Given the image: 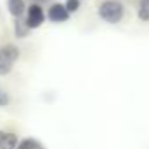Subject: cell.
<instances>
[{
    "instance_id": "obj_5",
    "label": "cell",
    "mask_w": 149,
    "mask_h": 149,
    "mask_svg": "<svg viewBox=\"0 0 149 149\" xmlns=\"http://www.w3.org/2000/svg\"><path fill=\"white\" fill-rule=\"evenodd\" d=\"M26 9H28V6L25 0H7V11L14 19L23 18L26 14Z\"/></svg>"
},
{
    "instance_id": "obj_9",
    "label": "cell",
    "mask_w": 149,
    "mask_h": 149,
    "mask_svg": "<svg viewBox=\"0 0 149 149\" xmlns=\"http://www.w3.org/2000/svg\"><path fill=\"white\" fill-rule=\"evenodd\" d=\"M137 18L142 23H149V0H139V4H137Z\"/></svg>"
},
{
    "instance_id": "obj_4",
    "label": "cell",
    "mask_w": 149,
    "mask_h": 149,
    "mask_svg": "<svg viewBox=\"0 0 149 149\" xmlns=\"http://www.w3.org/2000/svg\"><path fill=\"white\" fill-rule=\"evenodd\" d=\"M47 19H49L51 23L61 25V23H67V21L70 19V13L67 11L65 4L53 2V4L47 7Z\"/></svg>"
},
{
    "instance_id": "obj_12",
    "label": "cell",
    "mask_w": 149,
    "mask_h": 149,
    "mask_svg": "<svg viewBox=\"0 0 149 149\" xmlns=\"http://www.w3.org/2000/svg\"><path fill=\"white\" fill-rule=\"evenodd\" d=\"M47 2H51V0H33V4H47Z\"/></svg>"
},
{
    "instance_id": "obj_6",
    "label": "cell",
    "mask_w": 149,
    "mask_h": 149,
    "mask_svg": "<svg viewBox=\"0 0 149 149\" xmlns=\"http://www.w3.org/2000/svg\"><path fill=\"white\" fill-rule=\"evenodd\" d=\"M18 144H19V139L16 133L0 130V149H16Z\"/></svg>"
},
{
    "instance_id": "obj_7",
    "label": "cell",
    "mask_w": 149,
    "mask_h": 149,
    "mask_svg": "<svg viewBox=\"0 0 149 149\" xmlns=\"http://www.w3.org/2000/svg\"><path fill=\"white\" fill-rule=\"evenodd\" d=\"M30 32H32V28L26 25L25 18L14 19V35H16V39H26L30 35Z\"/></svg>"
},
{
    "instance_id": "obj_11",
    "label": "cell",
    "mask_w": 149,
    "mask_h": 149,
    "mask_svg": "<svg viewBox=\"0 0 149 149\" xmlns=\"http://www.w3.org/2000/svg\"><path fill=\"white\" fill-rule=\"evenodd\" d=\"M9 104H11V97H9V93L4 91V90H0V107H6V105H9Z\"/></svg>"
},
{
    "instance_id": "obj_1",
    "label": "cell",
    "mask_w": 149,
    "mask_h": 149,
    "mask_svg": "<svg viewBox=\"0 0 149 149\" xmlns=\"http://www.w3.org/2000/svg\"><path fill=\"white\" fill-rule=\"evenodd\" d=\"M125 13L126 9L121 0H104L97 9L98 18L107 25H119L125 19Z\"/></svg>"
},
{
    "instance_id": "obj_8",
    "label": "cell",
    "mask_w": 149,
    "mask_h": 149,
    "mask_svg": "<svg viewBox=\"0 0 149 149\" xmlns=\"http://www.w3.org/2000/svg\"><path fill=\"white\" fill-rule=\"evenodd\" d=\"M16 149H46V146L39 140V139H33V137H26L23 140H19L18 147Z\"/></svg>"
},
{
    "instance_id": "obj_2",
    "label": "cell",
    "mask_w": 149,
    "mask_h": 149,
    "mask_svg": "<svg viewBox=\"0 0 149 149\" xmlns=\"http://www.w3.org/2000/svg\"><path fill=\"white\" fill-rule=\"evenodd\" d=\"M18 60H19V47L16 44H6L0 47V76L11 74Z\"/></svg>"
},
{
    "instance_id": "obj_3",
    "label": "cell",
    "mask_w": 149,
    "mask_h": 149,
    "mask_svg": "<svg viewBox=\"0 0 149 149\" xmlns=\"http://www.w3.org/2000/svg\"><path fill=\"white\" fill-rule=\"evenodd\" d=\"M46 19H47V13L44 11V7L40 6V4H30L28 6V9H26V14H25V21H26V25L32 28V30H37V28H40L44 23H46Z\"/></svg>"
},
{
    "instance_id": "obj_10",
    "label": "cell",
    "mask_w": 149,
    "mask_h": 149,
    "mask_svg": "<svg viewBox=\"0 0 149 149\" xmlns=\"http://www.w3.org/2000/svg\"><path fill=\"white\" fill-rule=\"evenodd\" d=\"M65 7L70 14H76L81 9V0H65Z\"/></svg>"
}]
</instances>
